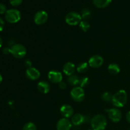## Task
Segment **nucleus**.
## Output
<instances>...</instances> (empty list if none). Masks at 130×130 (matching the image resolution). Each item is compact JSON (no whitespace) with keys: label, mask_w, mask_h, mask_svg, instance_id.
Segmentation results:
<instances>
[{"label":"nucleus","mask_w":130,"mask_h":130,"mask_svg":"<svg viewBox=\"0 0 130 130\" xmlns=\"http://www.w3.org/2000/svg\"><path fill=\"white\" fill-rule=\"evenodd\" d=\"M128 94L124 90H120L114 93L112 99V104L116 107H123L127 103Z\"/></svg>","instance_id":"f257e3e1"},{"label":"nucleus","mask_w":130,"mask_h":130,"mask_svg":"<svg viewBox=\"0 0 130 130\" xmlns=\"http://www.w3.org/2000/svg\"><path fill=\"white\" fill-rule=\"evenodd\" d=\"M107 125V120L102 114H97L91 118V126L93 130H104Z\"/></svg>","instance_id":"f03ea898"},{"label":"nucleus","mask_w":130,"mask_h":130,"mask_svg":"<svg viewBox=\"0 0 130 130\" xmlns=\"http://www.w3.org/2000/svg\"><path fill=\"white\" fill-rule=\"evenodd\" d=\"M5 19L11 24H15L20 21L21 19V13L17 9H10L5 13Z\"/></svg>","instance_id":"7ed1b4c3"},{"label":"nucleus","mask_w":130,"mask_h":130,"mask_svg":"<svg viewBox=\"0 0 130 130\" xmlns=\"http://www.w3.org/2000/svg\"><path fill=\"white\" fill-rule=\"evenodd\" d=\"M66 22L71 26H75L79 24L82 20V17L79 13L75 11H71L66 15L65 17Z\"/></svg>","instance_id":"20e7f679"},{"label":"nucleus","mask_w":130,"mask_h":130,"mask_svg":"<svg viewBox=\"0 0 130 130\" xmlns=\"http://www.w3.org/2000/svg\"><path fill=\"white\" fill-rule=\"evenodd\" d=\"M11 54L17 58H22L26 55V48L22 44H15L10 48Z\"/></svg>","instance_id":"39448f33"},{"label":"nucleus","mask_w":130,"mask_h":130,"mask_svg":"<svg viewBox=\"0 0 130 130\" xmlns=\"http://www.w3.org/2000/svg\"><path fill=\"white\" fill-rule=\"evenodd\" d=\"M71 96L74 101L81 102L85 98V90L80 86H75L71 91Z\"/></svg>","instance_id":"423d86ee"},{"label":"nucleus","mask_w":130,"mask_h":130,"mask_svg":"<svg viewBox=\"0 0 130 130\" xmlns=\"http://www.w3.org/2000/svg\"><path fill=\"white\" fill-rule=\"evenodd\" d=\"M48 19V15L46 11H44V10H39L36 13L34 17V21L36 24L41 25L45 24Z\"/></svg>","instance_id":"0eeeda50"},{"label":"nucleus","mask_w":130,"mask_h":130,"mask_svg":"<svg viewBox=\"0 0 130 130\" xmlns=\"http://www.w3.org/2000/svg\"><path fill=\"white\" fill-rule=\"evenodd\" d=\"M108 116L113 123H118L122 119V113L118 108H112L107 110Z\"/></svg>","instance_id":"6e6552de"},{"label":"nucleus","mask_w":130,"mask_h":130,"mask_svg":"<svg viewBox=\"0 0 130 130\" xmlns=\"http://www.w3.org/2000/svg\"><path fill=\"white\" fill-rule=\"evenodd\" d=\"M89 66L93 68H99L104 63V58L99 55H95L90 58L88 60Z\"/></svg>","instance_id":"1a4fd4ad"},{"label":"nucleus","mask_w":130,"mask_h":130,"mask_svg":"<svg viewBox=\"0 0 130 130\" xmlns=\"http://www.w3.org/2000/svg\"><path fill=\"white\" fill-rule=\"evenodd\" d=\"M48 79L53 83L59 84L63 79V76L60 72L56 70L50 71L48 74Z\"/></svg>","instance_id":"9d476101"},{"label":"nucleus","mask_w":130,"mask_h":130,"mask_svg":"<svg viewBox=\"0 0 130 130\" xmlns=\"http://www.w3.org/2000/svg\"><path fill=\"white\" fill-rule=\"evenodd\" d=\"M72 124L67 118H61L57 123V130H70L72 128Z\"/></svg>","instance_id":"9b49d317"},{"label":"nucleus","mask_w":130,"mask_h":130,"mask_svg":"<svg viewBox=\"0 0 130 130\" xmlns=\"http://www.w3.org/2000/svg\"><path fill=\"white\" fill-rule=\"evenodd\" d=\"M25 75L29 79L34 81L39 78L41 73L38 69L31 67L30 68H27V69L25 71Z\"/></svg>","instance_id":"f8f14e48"},{"label":"nucleus","mask_w":130,"mask_h":130,"mask_svg":"<svg viewBox=\"0 0 130 130\" xmlns=\"http://www.w3.org/2000/svg\"><path fill=\"white\" fill-rule=\"evenodd\" d=\"M60 112L63 118H67V119L72 118V116L74 115L73 108L69 104H64L62 105L60 109Z\"/></svg>","instance_id":"ddd939ff"},{"label":"nucleus","mask_w":130,"mask_h":130,"mask_svg":"<svg viewBox=\"0 0 130 130\" xmlns=\"http://www.w3.org/2000/svg\"><path fill=\"white\" fill-rule=\"evenodd\" d=\"M86 120V117L81 114H74L71 118V123L72 125L79 126L85 123Z\"/></svg>","instance_id":"4468645a"},{"label":"nucleus","mask_w":130,"mask_h":130,"mask_svg":"<svg viewBox=\"0 0 130 130\" xmlns=\"http://www.w3.org/2000/svg\"><path fill=\"white\" fill-rule=\"evenodd\" d=\"M76 68L74 63L71 62H68L64 64L63 67V72L67 76H70L73 75L75 72Z\"/></svg>","instance_id":"2eb2a0df"},{"label":"nucleus","mask_w":130,"mask_h":130,"mask_svg":"<svg viewBox=\"0 0 130 130\" xmlns=\"http://www.w3.org/2000/svg\"><path fill=\"white\" fill-rule=\"evenodd\" d=\"M38 90L41 93L43 94H46L50 90V84L46 81H39L37 85Z\"/></svg>","instance_id":"dca6fc26"},{"label":"nucleus","mask_w":130,"mask_h":130,"mask_svg":"<svg viewBox=\"0 0 130 130\" xmlns=\"http://www.w3.org/2000/svg\"><path fill=\"white\" fill-rule=\"evenodd\" d=\"M112 2V0H93L94 5L99 8H105Z\"/></svg>","instance_id":"f3484780"},{"label":"nucleus","mask_w":130,"mask_h":130,"mask_svg":"<svg viewBox=\"0 0 130 130\" xmlns=\"http://www.w3.org/2000/svg\"><path fill=\"white\" fill-rule=\"evenodd\" d=\"M108 71L112 75H117L120 72V67L117 63H110L108 66Z\"/></svg>","instance_id":"a211bd4d"},{"label":"nucleus","mask_w":130,"mask_h":130,"mask_svg":"<svg viewBox=\"0 0 130 130\" xmlns=\"http://www.w3.org/2000/svg\"><path fill=\"white\" fill-rule=\"evenodd\" d=\"M67 82L69 83L70 85L75 87V86H77V85H79V78L78 77V76L75 74L71 75V76H69L68 78H67Z\"/></svg>","instance_id":"6ab92c4d"},{"label":"nucleus","mask_w":130,"mask_h":130,"mask_svg":"<svg viewBox=\"0 0 130 130\" xmlns=\"http://www.w3.org/2000/svg\"><path fill=\"white\" fill-rule=\"evenodd\" d=\"M89 66H90L87 62H82V63H79L76 67V71L79 73H85L88 70Z\"/></svg>","instance_id":"aec40b11"},{"label":"nucleus","mask_w":130,"mask_h":130,"mask_svg":"<svg viewBox=\"0 0 130 130\" xmlns=\"http://www.w3.org/2000/svg\"><path fill=\"white\" fill-rule=\"evenodd\" d=\"M90 83V79L88 77H82L81 79H79V86H80L82 88L86 87L88 86Z\"/></svg>","instance_id":"412c9836"},{"label":"nucleus","mask_w":130,"mask_h":130,"mask_svg":"<svg viewBox=\"0 0 130 130\" xmlns=\"http://www.w3.org/2000/svg\"><path fill=\"white\" fill-rule=\"evenodd\" d=\"M113 95L109 91H105L102 95V99L105 102H111Z\"/></svg>","instance_id":"4be33fe9"},{"label":"nucleus","mask_w":130,"mask_h":130,"mask_svg":"<svg viewBox=\"0 0 130 130\" xmlns=\"http://www.w3.org/2000/svg\"><path fill=\"white\" fill-rule=\"evenodd\" d=\"M79 27L83 32H87L90 28V25L86 20H83L79 24Z\"/></svg>","instance_id":"5701e85b"},{"label":"nucleus","mask_w":130,"mask_h":130,"mask_svg":"<svg viewBox=\"0 0 130 130\" xmlns=\"http://www.w3.org/2000/svg\"><path fill=\"white\" fill-rule=\"evenodd\" d=\"M91 13L90 11V10L88 8H85L82 10L81 11V17H82V19L86 20V19H89V18L91 17Z\"/></svg>","instance_id":"b1692460"},{"label":"nucleus","mask_w":130,"mask_h":130,"mask_svg":"<svg viewBox=\"0 0 130 130\" xmlns=\"http://www.w3.org/2000/svg\"><path fill=\"white\" fill-rule=\"evenodd\" d=\"M22 130H37L36 126L32 122H28L23 127Z\"/></svg>","instance_id":"393cba45"},{"label":"nucleus","mask_w":130,"mask_h":130,"mask_svg":"<svg viewBox=\"0 0 130 130\" xmlns=\"http://www.w3.org/2000/svg\"><path fill=\"white\" fill-rule=\"evenodd\" d=\"M23 0H10V3L12 6H17L21 5Z\"/></svg>","instance_id":"a878e982"},{"label":"nucleus","mask_w":130,"mask_h":130,"mask_svg":"<svg viewBox=\"0 0 130 130\" xmlns=\"http://www.w3.org/2000/svg\"><path fill=\"white\" fill-rule=\"evenodd\" d=\"M6 7L4 4L0 3V14H4L6 12Z\"/></svg>","instance_id":"bb28decb"},{"label":"nucleus","mask_w":130,"mask_h":130,"mask_svg":"<svg viewBox=\"0 0 130 130\" xmlns=\"http://www.w3.org/2000/svg\"><path fill=\"white\" fill-rule=\"evenodd\" d=\"M58 87L60 88L61 90H65L67 88V84L64 81H61L59 84H58Z\"/></svg>","instance_id":"cd10ccee"},{"label":"nucleus","mask_w":130,"mask_h":130,"mask_svg":"<svg viewBox=\"0 0 130 130\" xmlns=\"http://www.w3.org/2000/svg\"><path fill=\"white\" fill-rule=\"evenodd\" d=\"M4 26H5V22H4L3 20L0 17V32L3 30Z\"/></svg>","instance_id":"c85d7f7f"},{"label":"nucleus","mask_w":130,"mask_h":130,"mask_svg":"<svg viewBox=\"0 0 130 130\" xmlns=\"http://www.w3.org/2000/svg\"><path fill=\"white\" fill-rule=\"evenodd\" d=\"M3 53L5 55H8L9 53H11V51H10V48H5L3 50Z\"/></svg>","instance_id":"c756f323"},{"label":"nucleus","mask_w":130,"mask_h":130,"mask_svg":"<svg viewBox=\"0 0 130 130\" xmlns=\"http://www.w3.org/2000/svg\"><path fill=\"white\" fill-rule=\"evenodd\" d=\"M25 65L28 67V68H30V67H31V66H32L31 61L29 60H27L25 62Z\"/></svg>","instance_id":"7c9ffc66"},{"label":"nucleus","mask_w":130,"mask_h":130,"mask_svg":"<svg viewBox=\"0 0 130 130\" xmlns=\"http://www.w3.org/2000/svg\"><path fill=\"white\" fill-rule=\"evenodd\" d=\"M126 119L127 121L130 123V111L127 112L126 115Z\"/></svg>","instance_id":"2f4dec72"},{"label":"nucleus","mask_w":130,"mask_h":130,"mask_svg":"<svg viewBox=\"0 0 130 130\" xmlns=\"http://www.w3.org/2000/svg\"><path fill=\"white\" fill-rule=\"evenodd\" d=\"M3 44V40H2V38L0 37V48L1 47V46H2Z\"/></svg>","instance_id":"473e14b6"},{"label":"nucleus","mask_w":130,"mask_h":130,"mask_svg":"<svg viewBox=\"0 0 130 130\" xmlns=\"http://www.w3.org/2000/svg\"><path fill=\"white\" fill-rule=\"evenodd\" d=\"M2 81H3V77H2V76L1 75V74H0V84L1 83Z\"/></svg>","instance_id":"72a5a7b5"},{"label":"nucleus","mask_w":130,"mask_h":130,"mask_svg":"<svg viewBox=\"0 0 130 130\" xmlns=\"http://www.w3.org/2000/svg\"><path fill=\"white\" fill-rule=\"evenodd\" d=\"M88 130H93V129H88Z\"/></svg>","instance_id":"f704fd0d"},{"label":"nucleus","mask_w":130,"mask_h":130,"mask_svg":"<svg viewBox=\"0 0 130 130\" xmlns=\"http://www.w3.org/2000/svg\"><path fill=\"white\" fill-rule=\"evenodd\" d=\"M129 130H130V128H129Z\"/></svg>","instance_id":"c9c22d12"}]
</instances>
